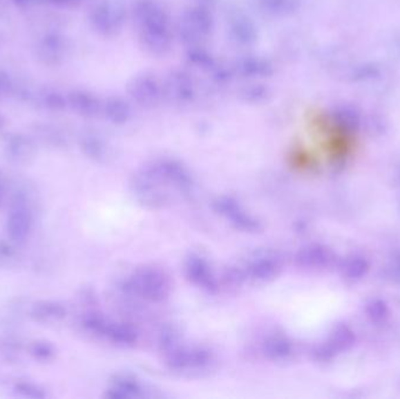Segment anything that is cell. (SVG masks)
Listing matches in <instances>:
<instances>
[{"mask_svg":"<svg viewBox=\"0 0 400 399\" xmlns=\"http://www.w3.org/2000/svg\"><path fill=\"white\" fill-rule=\"evenodd\" d=\"M31 216L23 206L11 210L8 218V232L15 241H23L31 231Z\"/></svg>","mask_w":400,"mask_h":399,"instance_id":"6da1fadb","label":"cell"},{"mask_svg":"<svg viewBox=\"0 0 400 399\" xmlns=\"http://www.w3.org/2000/svg\"><path fill=\"white\" fill-rule=\"evenodd\" d=\"M61 40L54 33H47L39 42L38 55L45 65H54L60 59Z\"/></svg>","mask_w":400,"mask_h":399,"instance_id":"7a4b0ae2","label":"cell"},{"mask_svg":"<svg viewBox=\"0 0 400 399\" xmlns=\"http://www.w3.org/2000/svg\"><path fill=\"white\" fill-rule=\"evenodd\" d=\"M8 151L17 158L26 157L31 154V142L21 135H13L8 140Z\"/></svg>","mask_w":400,"mask_h":399,"instance_id":"3957f363","label":"cell"},{"mask_svg":"<svg viewBox=\"0 0 400 399\" xmlns=\"http://www.w3.org/2000/svg\"><path fill=\"white\" fill-rule=\"evenodd\" d=\"M62 314V309L60 306L50 302H42V304L35 306L33 309V316L35 319L41 322H50L53 319L60 317Z\"/></svg>","mask_w":400,"mask_h":399,"instance_id":"277c9868","label":"cell"},{"mask_svg":"<svg viewBox=\"0 0 400 399\" xmlns=\"http://www.w3.org/2000/svg\"><path fill=\"white\" fill-rule=\"evenodd\" d=\"M44 103L47 109L50 111H61L66 106V101L60 94L57 93H47L44 98Z\"/></svg>","mask_w":400,"mask_h":399,"instance_id":"5b68a950","label":"cell"},{"mask_svg":"<svg viewBox=\"0 0 400 399\" xmlns=\"http://www.w3.org/2000/svg\"><path fill=\"white\" fill-rule=\"evenodd\" d=\"M11 80L8 79V76L0 72V98L8 94L11 91Z\"/></svg>","mask_w":400,"mask_h":399,"instance_id":"8992f818","label":"cell"},{"mask_svg":"<svg viewBox=\"0 0 400 399\" xmlns=\"http://www.w3.org/2000/svg\"><path fill=\"white\" fill-rule=\"evenodd\" d=\"M19 390L23 392L25 395L28 396V397H42V393L39 392L38 389L35 387H32L31 384H23L20 385Z\"/></svg>","mask_w":400,"mask_h":399,"instance_id":"52a82bcc","label":"cell"},{"mask_svg":"<svg viewBox=\"0 0 400 399\" xmlns=\"http://www.w3.org/2000/svg\"><path fill=\"white\" fill-rule=\"evenodd\" d=\"M35 355L38 356H44V358H47L50 355V346H45V344H37L35 346Z\"/></svg>","mask_w":400,"mask_h":399,"instance_id":"ba28073f","label":"cell"},{"mask_svg":"<svg viewBox=\"0 0 400 399\" xmlns=\"http://www.w3.org/2000/svg\"><path fill=\"white\" fill-rule=\"evenodd\" d=\"M13 3L17 8H21V10L35 6V0H13Z\"/></svg>","mask_w":400,"mask_h":399,"instance_id":"9c48e42d","label":"cell"},{"mask_svg":"<svg viewBox=\"0 0 400 399\" xmlns=\"http://www.w3.org/2000/svg\"><path fill=\"white\" fill-rule=\"evenodd\" d=\"M72 1L73 0H47V4L66 5Z\"/></svg>","mask_w":400,"mask_h":399,"instance_id":"30bf717a","label":"cell"},{"mask_svg":"<svg viewBox=\"0 0 400 399\" xmlns=\"http://www.w3.org/2000/svg\"><path fill=\"white\" fill-rule=\"evenodd\" d=\"M3 126H4V118L0 116V128H1Z\"/></svg>","mask_w":400,"mask_h":399,"instance_id":"8fae6325","label":"cell"}]
</instances>
